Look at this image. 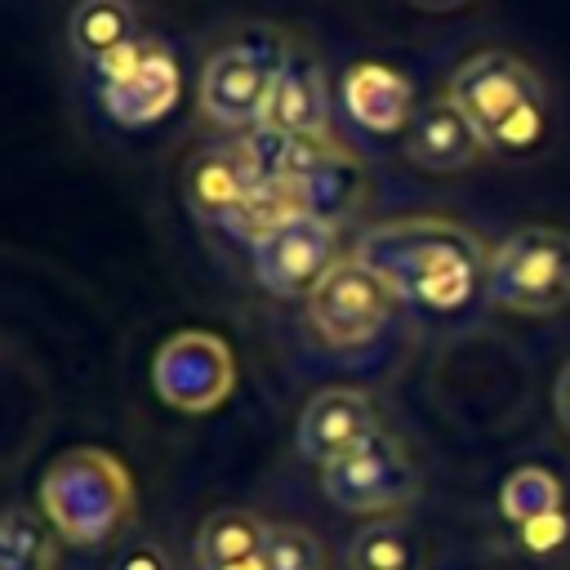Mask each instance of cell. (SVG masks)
<instances>
[{"label": "cell", "mask_w": 570, "mask_h": 570, "mask_svg": "<svg viewBox=\"0 0 570 570\" xmlns=\"http://www.w3.org/2000/svg\"><path fill=\"white\" fill-rule=\"evenodd\" d=\"M361 258L401 303L423 312H459L485 285V245L445 218H396L361 232Z\"/></svg>", "instance_id": "cell-1"}, {"label": "cell", "mask_w": 570, "mask_h": 570, "mask_svg": "<svg viewBox=\"0 0 570 570\" xmlns=\"http://www.w3.org/2000/svg\"><path fill=\"white\" fill-rule=\"evenodd\" d=\"M445 98L472 120L485 151L530 156L548 138V85L525 58L508 49H481L463 58Z\"/></svg>", "instance_id": "cell-2"}, {"label": "cell", "mask_w": 570, "mask_h": 570, "mask_svg": "<svg viewBox=\"0 0 570 570\" xmlns=\"http://www.w3.org/2000/svg\"><path fill=\"white\" fill-rule=\"evenodd\" d=\"M40 512L71 548H102L134 517L129 468L111 450L76 445L49 463L40 481Z\"/></svg>", "instance_id": "cell-3"}, {"label": "cell", "mask_w": 570, "mask_h": 570, "mask_svg": "<svg viewBox=\"0 0 570 570\" xmlns=\"http://www.w3.org/2000/svg\"><path fill=\"white\" fill-rule=\"evenodd\" d=\"M485 294L517 316H561L570 307V236L561 227H517L485 267Z\"/></svg>", "instance_id": "cell-4"}, {"label": "cell", "mask_w": 570, "mask_h": 570, "mask_svg": "<svg viewBox=\"0 0 570 570\" xmlns=\"http://www.w3.org/2000/svg\"><path fill=\"white\" fill-rule=\"evenodd\" d=\"M285 45L272 31H249L240 40L218 45L196 85L200 111L223 129H254L263 116V102L272 94V80L281 71Z\"/></svg>", "instance_id": "cell-5"}, {"label": "cell", "mask_w": 570, "mask_h": 570, "mask_svg": "<svg viewBox=\"0 0 570 570\" xmlns=\"http://www.w3.org/2000/svg\"><path fill=\"white\" fill-rule=\"evenodd\" d=\"M321 490L334 508L361 517H387L419 499L423 481L410 450L392 432H374L370 441L352 445L347 454L321 463Z\"/></svg>", "instance_id": "cell-6"}, {"label": "cell", "mask_w": 570, "mask_h": 570, "mask_svg": "<svg viewBox=\"0 0 570 570\" xmlns=\"http://www.w3.org/2000/svg\"><path fill=\"white\" fill-rule=\"evenodd\" d=\"M249 254L263 289L276 298H307L316 281L338 263V227L307 209H289L249 240Z\"/></svg>", "instance_id": "cell-7"}, {"label": "cell", "mask_w": 570, "mask_h": 570, "mask_svg": "<svg viewBox=\"0 0 570 570\" xmlns=\"http://www.w3.org/2000/svg\"><path fill=\"white\" fill-rule=\"evenodd\" d=\"M396 294L361 263L338 258L307 294V325L325 347H365L392 316Z\"/></svg>", "instance_id": "cell-8"}, {"label": "cell", "mask_w": 570, "mask_h": 570, "mask_svg": "<svg viewBox=\"0 0 570 570\" xmlns=\"http://www.w3.org/2000/svg\"><path fill=\"white\" fill-rule=\"evenodd\" d=\"M94 71H98L102 111L120 129H147V125L165 120L183 94V76H178L174 53L156 40H142V36Z\"/></svg>", "instance_id": "cell-9"}, {"label": "cell", "mask_w": 570, "mask_h": 570, "mask_svg": "<svg viewBox=\"0 0 570 570\" xmlns=\"http://www.w3.org/2000/svg\"><path fill=\"white\" fill-rule=\"evenodd\" d=\"M236 356L209 330H178L151 356V387L169 410L209 414L232 396Z\"/></svg>", "instance_id": "cell-10"}, {"label": "cell", "mask_w": 570, "mask_h": 570, "mask_svg": "<svg viewBox=\"0 0 570 570\" xmlns=\"http://www.w3.org/2000/svg\"><path fill=\"white\" fill-rule=\"evenodd\" d=\"M254 129L281 134V138H330V85L312 53L285 49L281 71L272 80V94L263 102V116Z\"/></svg>", "instance_id": "cell-11"}, {"label": "cell", "mask_w": 570, "mask_h": 570, "mask_svg": "<svg viewBox=\"0 0 570 570\" xmlns=\"http://www.w3.org/2000/svg\"><path fill=\"white\" fill-rule=\"evenodd\" d=\"M374 432H383V423H379V410L365 392L325 387L303 405L298 428H294V445L307 463H330V459L347 454L352 445L370 441Z\"/></svg>", "instance_id": "cell-12"}, {"label": "cell", "mask_w": 570, "mask_h": 570, "mask_svg": "<svg viewBox=\"0 0 570 570\" xmlns=\"http://www.w3.org/2000/svg\"><path fill=\"white\" fill-rule=\"evenodd\" d=\"M485 156L481 134L472 129V120L450 102V98H432L414 111L410 129H405V160L414 169L428 174H463Z\"/></svg>", "instance_id": "cell-13"}, {"label": "cell", "mask_w": 570, "mask_h": 570, "mask_svg": "<svg viewBox=\"0 0 570 570\" xmlns=\"http://www.w3.org/2000/svg\"><path fill=\"white\" fill-rule=\"evenodd\" d=\"M343 111L365 134H401L414 120V85L387 62H356L338 85Z\"/></svg>", "instance_id": "cell-14"}, {"label": "cell", "mask_w": 570, "mask_h": 570, "mask_svg": "<svg viewBox=\"0 0 570 570\" xmlns=\"http://www.w3.org/2000/svg\"><path fill=\"white\" fill-rule=\"evenodd\" d=\"M361 191H365V174L356 165V156H347L338 142H316V151L307 156L303 174L294 178V200L298 209L325 218V223H343L356 205H361Z\"/></svg>", "instance_id": "cell-15"}, {"label": "cell", "mask_w": 570, "mask_h": 570, "mask_svg": "<svg viewBox=\"0 0 570 570\" xmlns=\"http://www.w3.org/2000/svg\"><path fill=\"white\" fill-rule=\"evenodd\" d=\"M267 521L249 508H214L196 525V570H267Z\"/></svg>", "instance_id": "cell-16"}, {"label": "cell", "mask_w": 570, "mask_h": 570, "mask_svg": "<svg viewBox=\"0 0 570 570\" xmlns=\"http://www.w3.org/2000/svg\"><path fill=\"white\" fill-rule=\"evenodd\" d=\"M134 40H138V18L129 0H80L67 18V45L89 67H102Z\"/></svg>", "instance_id": "cell-17"}, {"label": "cell", "mask_w": 570, "mask_h": 570, "mask_svg": "<svg viewBox=\"0 0 570 570\" xmlns=\"http://www.w3.org/2000/svg\"><path fill=\"white\" fill-rule=\"evenodd\" d=\"M343 566L347 570H423L428 552L419 530L405 517H374L347 539Z\"/></svg>", "instance_id": "cell-18"}, {"label": "cell", "mask_w": 570, "mask_h": 570, "mask_svg": "<svg viewBox=\"0 0 570 570\" xmlns=\"http://www.w3.org/2000/svg\"><path fill=\"white\" fill-rule=\"evenodd\" d=\"M499 508H503V517L517 521V525L548 521V517H557V508H561V485H557V476H552L548 468L525 463V468L508 472V481H503V490H499Z\"/></svg>", "instance_id": "cell-19"}, {"label": "cell", "mask_w": 570, "mask_h": 570, "mask_svg": "<svg viewBox=\"0 0 570 570\" xmlns=\"http://www.w3.org/2000/svg\"><path fill=\"white\" fill-rule=\"evenodd\" d=\"M53 534L31 512L0 517V570H53Z\"/></svg>", "instance_id": "cell-20"}, {"label": "cell", "mask_w": 570, "mask_h": 570, "mask_svg": "<svg viewBox=\"0 0 570 570\" xmlns=\"http://www.w3.org/2000/svg\"><path fill=\"white\" fill-rule=\"evenodd\" d=\"M267 570H325V543L294 521H267V543H263Z\"/></svg>", "instance_id": "cell-21"}, {"label": "cell", "mask_w": 570, "mask_h": 570, "mask_svg": "<svg viewBox=\"0 0 570 570\" xmlns=\"http://www.w3.org/2000/svg\"><path fill=\"white\" fill-rule=\"evenodd\" d=\"M107 570H174V561H169V552H165L160 543L138 539V543H125V548L111 557Z\"/></svg>", "instance_id": "cell-22"}, {"label": "cell", "mask_w": 570, "mask_h": 570, "mask_svg": "<svg viewBox=\"0 0 570 570\" xmlns=\"http://www.w3.org/2000/svg\"><path fill=\"white\" fill-rule=\"evenodd\" d=\"M552 410H557V423L570 432V361L561 365L557 374V387H552Z\"/></svg>", "instance_id": "cell-23"}, {"label": "cell", "mask_w": 570, "mask_h": 570, "mask_svg": "<svg viewBox=\"0 0 570 570\" xmlns=\"http://www.w3.org/2000/svg\"><path fill=\"white\" fill-rule=\"evenodd\" d=\"M410 4H419V9H432V13H441V9H459V4H468V0H410Z\"/></svg>", "instance_id": "cell-24"}]
</instances>
